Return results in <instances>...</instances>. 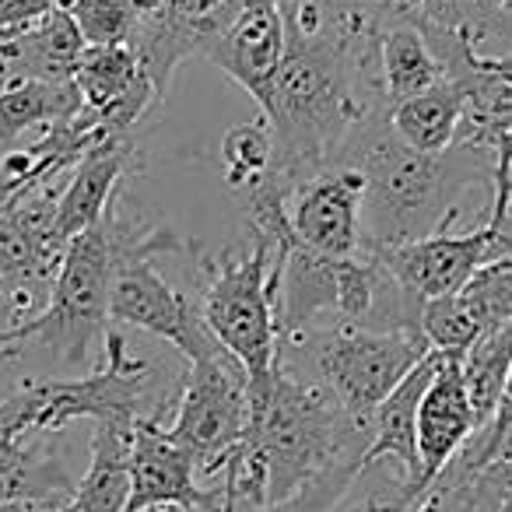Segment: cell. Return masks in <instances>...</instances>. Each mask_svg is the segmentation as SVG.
<instances>
[{"instance_id":"6da1fadb","label":"cell","mask_w":512,"mask_h":512,"mask_svg":"<svg viewBox=\"0 0 512 512\" xmlns=\"http://www.w3.org/2000/svg\"><path fill=\"white\" fill-rule=\"evenodd\" d=\"M334 165H358L365 172L362 235L365 249L404 246L449 232L460 214L456 193L474 183L491 190L495 155L477 144L456 141L439 155L414 151L393 134L390 109L372 116L337 155Z\"/></svg>"},{"instance_id":"7a4b0ae2","label":"cell","mask_w":512,"mask_h":512,"mask_svg":"<svg viewBox=\"0 0 512 512\" xmlns=\"http://www.w3.org/2000/svg\"><path fill=\"white\" fill-rule=\"evenodd\" d=\"M239 446L264 477L271 505L337 463H362L369 425H358L323 386L292 376L278 362L271 383L249 393V425Z\"/></svg>"},{"instance_id":"3957f363","label":"cell","mask_w":512,"mask_h":512,"mask_svg":"<svg viewBox=\"0 0 512 512\" xmlns=\"http://www.w3.org/2000/svg\"><path fill=\"white\" fill-rule=\"evenodd\" d=\"M292 239L253 232L246 253H200V316L211 337L242 365L246 393L264 390L278 369L281 256Z\"/></svg>"},{"instance_id":"277c9868","label":"cell","mask_w":512,"mask_h":512,"mask_svg":"<svg viewBox=\"0 0 512 512\" xmlns=\"http://www.w3.org/2000/svg\"><path fill=\"white\" fill-rule=\"evenodd\" d=\"M421 330H372L358 323H341L292 337L278 344V355H299L292 376L316 383L341 404L348 418L369 425L372 411L404 383V376L428 355Z\"/></svg>"},{"instance_id":"5b68a950","label":"cell","mask_w":512,"mask_h":512,"mask_svg":"<svg viewBox=\"0 0 512 512\" xmlns=\"http://www.w3.org/2000/svg\"><path fill=\"white\" fill-rule=\"evenodd\" d=\"M116 274V249L102 214L92 228L67 242L50 281L46 309L0 327V355H15L22 344L53 351L64 365H85L95 337H106L109 288Z\"/></svg>"},{"instance_id":"8992f818","label":"cell","mask_w":512,"mask_h":512,"mask_svg":"<svg viewBox=\"0 0 512 512\" xmlns=\"http://www.w3.org/2000/svg\"><path fill=\"white\" fill-rule=\"evenodd\" d=\"M106 362L85 379H25L8 400H0L4 432L57 435L78 418L95 425L134 428L144 414V400L155 383V365L127 351L120 330H106Z\"/></svg>"},{"instance_id":"52a82bcc","label":"cell","mask_w":512,"mask_h":512,"mask_svg":"<svg viewBox=\"0 0 512 512\" xmlns=\"http://www.w3.org/2000/svg\"><path fill=\"white\" fill-rule=\"evenodd\" d=\"M249 425L246 372L228 351H214L186 362V376L176 386L165 432L197 463L200 484L214 481L225 456L242 442Z\"/></svg>"},{"instance_id":"ba28073f","label":"cell","mask_w":512,"mask_h":512,"mask_svg":"<svg viewBox=\"0 0 512 512\" xmlns=\"http://www.w3.org/2000/svg\"><path fill=\"white\" fill-rule=\"evenodd\" d=\"M109 320L144 330L169 341L186 362H197L214 351H225L204 327L200 306L169 285L155 271L151 256H123L116 260L113 288H109Z\"/></svg>"},{"instance_id":"9c48e42d","label":"cell","mask_w":512,"mask_h":512,"mask_svg":"<svg viewBox=\"0 0 512 512\" xmlns=\"http://www.w3.org/2000/svg\"><path fill=\"white\" fill-rule=\"evenodd\" d=\"M362 197L365 172L358 165H330L327 172L302 183L288 200L295 239L330 260L362 256Z\"/></svg>"},{"instance_id":"30bf717a","label":"cell","mask_w":512,"mask_h":512,"mask_svg":"<svg viewBox=\"0 0 512 512\" xmlns=\"http://www.w3.org/2000/svg\"><path fill=\"white\" fill-rule=\"evenodd\" d=\"M491 218L484 211V221L463 235L435 232L428 239L404 242V246H386V249H365L383 264V271L404 288L411 299L425 306L428 299H442V295H456L477 267L488 264V246H491Z\"/></svg>"},{"instance_id":"8fae6325","label":"cell","mask_w":512,"mask_h":512,"mask_svg":"<svg viewBox=\"0 0 512 512\" xmlns=\"http://www.w3.org/2000/svg\"><path fill=\"white\" fill-rule=\"evenodd\" d=\"M130 498L123 512L151 505H186V509H221V488H207L197 477V463L179 442L169 439L165 421L148 414L130 428Z\"/></svg>"},{"instance_id":"7c38bea8","label":"cell","mask_w":512,"mask_h":512,"mask_svg":"<svg viewBox=\"0 0 512 512\" xmlns=\"http://www.w3.org/2000/svg\"><path fill=\"white\" fill-rule=\"evenodd\" d=\"M204 60L225 71L264 109L285 60V22H281L278 0H239L232 22L207 46Z\"/></svg>"},{"instance_id":"4fadbf2b","label":"cell","mask_w":512,"mask_h":512,"mask_svg":"<svg viewBox=\"0 0 512 512\" xmlns=\"http://www.w3.org/2000/svg\"><path fill=\"white\" fill-rule=\"evenodd\" d=\"M460 358L463 355H439L435 376L418 404V460L425 488L449 467V460L467 446L477 428Z\"/></svg>"},{"instance_id":"5bb4252c","label":"cell","mask_w":512,"mask_h":512,"mask_svg":"<svg viewBox=\"0 0 512 512\" xmlns=\"http://www.w3.org/2000/svg\"><path fill=\"white\" fill-rule=\"evenodd\" d=\"M74 477L43 432L0 428V505L64 512L74 495Z\"/></svg>"},{"instance_id":"9a60e30c","label":"cell","mask_w":512,"mask_h":512,"mask_svg":"<svg viewBox=\"0 0 512 512\" xmlns=\"http://www.w3.org/2000/svg\"><path fill=\"white\" fill-rule=\"evenodd\" d=\"M144 165L141 151H137L134 134L130 137H106L99 148H92L78 165H74L71 179L60 186L57 200V235L60 242H71L85 228L106 214L109 200L116 197V186Z\"/></svg>"},{"instance_id":"2e32d148","label":"cell","mask_w":512,"mask_h":512,"mask_svg":"<svg viewBox=\"0 0 512 512\" xmlns=\"http://www.w3.org/2000/svg\"><path fill=\"white\" fill-rule=\"evenodd\" d=\"M81 53L85 39L74 18L53 11L22 29L0 32V81H74Z\"/></svg>"},{"instance_id":"e0dca14e","label":"cell","mask_w":512,"mask_h":512,"mask_svg":"<svg viewBox=\"0 0 512 512\" xmlns=\"http://www.w3.org/2000/svg\"><path fill=\"white\" fill-rule=\"evenodd\" d=\"M439 365V351H428L418 365L404 376V383L372 411L369 418V449L362 463L390 460L397 470H404L407 481L418 491H428L421 484V460H418V404L425 397L428 383Z\"/></svg>"},{"instance_id":"ac0fdd59","label":"cell","mask_w":512,"mask_h":512,"mask_svg":"<svg viewBox=\"0 0 512 512\" xmlns=\"http://www.w3.org/2000/svg\"><path fill=\"white\" fill-rule=\"evenodd\" d=\"M330 512H470L460 484L435 477L428 491H418L404 470L390 460L362 463L351 488Z\"/></svg>"},{"instance_id":"d6986e66","label":"cell","mask_w":512,"mask_h":512,"mask_svg":"<svg viewBox=\"0 0 512 512\" xmlns=\"http://www.w3.org/2000/svg\"><path fill=\"white\" fill-rule=\"evenodd\" d=\"M376 53H379V81H383V95L390 99V106L400 99H411V95L425 92V88L439 85L446 78V67L432 53L425 32L411 18L400 15L397 8H390V15L379 25Z\"/></svg>"},{"instance_id":"ffe728a7","label":"cell","mask_w":512,"mask_h":512,"mask_svg":"<svg viewBox=\"0 0 512 512\" xmlns=\"http://www.w3.org/2000/svg\"><path fill=\"white\" fill-rule=\"evenodd\" d=\"M463 102H467V81L460 74H446L439 85L425 88V92L411 95V99L393 102L390 127L407 148L439 155V151L456 144Z\"/></svg>"},{"instance_id":"44dd1931","label":"cell","mask_w":512,"mask_h":512,"mask_svg":"<svg viewBox=\"0 0 512 512\" xmlns=\"http://www.w3.org/2000/svg\"><path fill=\"white\" fill-rule=\"evenodd\" d=\"M130 428L95 425L92 463L74 484L64 512H123L130 498Z\"/></svg>"},{"instance_id":"7402d4cb","label":"cell","mask_w":512,"mask_h":512,"mask_svg":"<svg viewBox=\"0 0 512 512\" xmlns=\"http://www.w3.org/2000/svg\"><path fill=\"white\" fill-rule=\"evenodd\" d=\"M81 109L74 81H8L0 88V151H11L22 134L36 127H57Z\"/></svg>"},{"instance_id":"603a6c76","label":"cell","mask_w":512,"mask_h":512,"mask_svg":"<svg viewBox=\"0 0 512 512\" xmlns=\"http://www.w3.org/2000/svg\"><path fill=\"white\" fill-rule=\"evenodd\" d=\"M460 369H463V386H467V397H470V411H474V421L481 428L491 418V411H495L498 397H502V386L512 369V323L484 330L467 348V355L460 358Z\"/></svg>"},{"instance_id":"cb8c5ba5","label":"cell","mask_w":512,"mask_h":512,"mask_svg":"<svg viewBox=\"0 0 512 512\" xmlns=\"http://www.w3.org/2000/svg\"><path fill=\"white\" fill-rule=\"evenodd\" d=\"M274 158H278V141H274V130L264 113L256 120L228 127L221 137V169H225V183L232 197L260 183L274 169Z\"/></svg>"},{"instance_id":"d4e9b609","label":"cell","mask_w":512,"mask_h":512,"mask_svg":"<svg viewBox=\"0 0 512 512\" xmlns=\"http://www.w3.org/2000/svg\"><path fill=\"white\" fill-rule=\"evenodd\" d=\"M418 330L428 341V348L439 355H467L470 344L481 337V323L474 320L460 295H442V299H428L421 306Z\"/></svg>"},{"instance_id":"484cf974","label":"cell","mask_w":512,"mask_h":512,"mask_svg":"<svg viewBox=\"0 0 512 512\" xmlns=\"http://www.w3.org/2000/svg\"><path fill=\"white\" fill-rule=\"evenodd\" d=\"M456 295L481 323V334L491 327H502V323H512V256L477 267L474 278Z\"/></svg>"},{"instance_id":"4316f807","label":"cell","mask_w":512,"mask_h":512,"mask_svg":"<svg viewBox=\"0 0 512 512\" xmlns=\"http://www.w3.org/2000/svg\"><path fill=\"white\" fill-rule=\"evenodd\" d=\"M67 15L74 18L85 46H123L137 22L130 0H71Z\"/></svg>"},{"instance_id":"83f0119b","label":"cell","mask_w":512,"mask_h":512,"mask_svg":"<svg viewBox=\"0 0 512 512\" xmlns=\"http://www.w3.org/2000/svg\"><path fill=\"white\" fill-rule=\"evenodd\" d=\"M358 470H362V463H355V460L337 463V467L323 470V474L313 477L309 484H302L295 495L264 505V509H256V512H330L337 502H341L344 491L351 488ZM221 512H235V505H228L225 498H221Z\"/></svg>"},{"instance_id":"f1b7e54d","label":"cell","mask_w":512,"mask_h":512,"mask_svg":"<svg viewBox=\"0 0 512 512\" xmlns=\"http://www.w3.org/2000/svg\"><path fill=\"white\" fill-rule=\"evenodd\" d=\"M71 0H0V32L22 29L53 11H67Z\"/></svg>"},{"instance_id":"f546056e","label":"cell","mask_w":512,"mask_h":512,"mask_svg":"<svg viewBox=\"0 0 512 512\" xmlns=\"http://www.w3.org/2000/svg\"><path fill=\"white\" fill-rule=\"evenodd\" d=\"M470 18V43H481L491 32V25H498L505 18V11L512 8V0H463Z\"/></svg>"},{"instance_id":"4dcf8cb0","label":"cell","mask_w":512,"mask_h":512,"mask_svg":"<svg viewBox=\"0 0 512 512\" xmlns=\"http://www.w3.org/2000/svg\"><path fill=\"white\" fill-rule=\"evenodd\" d=\"M165 8H169V0H130V11L137 18H158L165 15Z\"/></svg>"},{"instance_id":"1f68e13d","label":"cell","mask_w":512,"mask_h":512,"mask_svg":"<svg viewBox=\"0 0 512 512\" xmlns=\"http://www.w3.org/2000/svg\"><path fill=\"white\" fill-rule=\"evenodd\" d=\"M141 512H221V509H186V505H151Z\"/></svg>"},{"instance_id":"d6a6232c","label":"cell","mask_w":512,"mask_h":512,"mask_svg":"<svg viewBox=\"0 0 512 512\" xmlns=\"http://www.w3.org/2000/svg\"><path fill=\"white\" fill-rule=\"evenodd\" d=\"M498 512H512V484H509V491H505V498H502V505H498Z\"/></svg>"},{"instance_id":"836d02e7","label":"cell","mask_w":512,"mask_h":512,"mask_svg":"<svg viewBox=\"0 0 512 512\" xmlns=\"http://www.w3.org/2000/svg\"><path fill=\"white\" fill-rule=\"evenodd\" d=\"M509 211H512V204H509Z\"/></svg>"}]
</instances>
